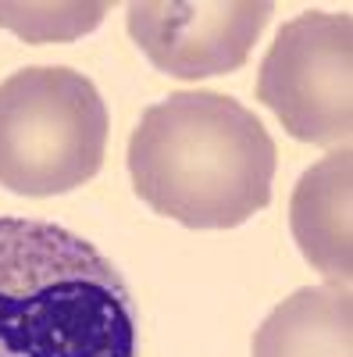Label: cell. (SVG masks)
I'll list each match as a JSON object with an SVG mask.
<instances>
[{
	"label": "cell",
	"instance_id": "1",
	"mask_svg": "<svg viewBox=\"0 0 353 357\" xmlns=\"http://www.w3.org/2000/svg\"><path fill=\"white\" fill-rule=\"evenodd\" d=\"M279 146L264 122L214 89H182L143 111L129 178L154 215L186 229H235L272 204Z\"/></svg>",
	"mask_w": 353,
	"mask_h": 357
},
{
	"label": "cell",
	"instance_id": "2",
	"mask_svg": "<svg viewBox=\"0 0 353 357\" xmlns=\"http://www.w3.org/2000/svg\"><path fill=\"white\" fill-rule=\"evenodd\" d=\"M0 357H139L118 264L43 218H0Z\"/></svg>",
	"mask_w": 353,
	"mask_h": 357
},
{
	"label": "cell",
	"instance_id": "3",
	"mask_svg": "<svg viewBox=\"0 0 353 357\" xmlns=\"http://www.w3.org/2000/svg\"><path fill=\"white\" fill-rule=\"evenodd\" d=\"M111 114L93 79L65 65L22 68L0 82V186L57 197L100 172Z\"/></svg>",
	"mask_w": 353,
	"mask_h": 357
},
{
	"label": "cell",
	"instance_id": "4",
	"mask_svg": "<svg viewBox=\"0 0 353 357\" xmlns=\"http://www.w3.org/2000/svg\"><path fill=\"white\" fill-rule=\"evenodd\" d=\"M257 100L285 132L314 146H350L353 18L304 11L279 29L257 72Z\"/></svg>",
	"mask_w": 353,
	"mask_h": 357
},
{
	"label": "cell",
	"instance_id": "5",
	"mask_svg": "<svg viewBox=\"0 0 353 357\" xmlns=\"http://www.w3.org/2000/svg\"><path fill=\"white\" fill-rule=\"evenodd\" d=\"M272 15L264 0H132L125 25L157 72L196 82L240 72Z\"/></svg>",
	"mask_w": 353,
	"mask_h": 357
},
{
	"label": "cell",
	"instance_id": "6",
	"mask_svg": "<svg viewBox=\"0 0 353 357\" xmlns=\"http://www.w3.org/2000/svg\"><path fill=\"white\" fill-rule=\"evenodd\" d=\"M350 165L353 151L339 146L311 165L289 200V229L300 254L336 286H350Z\"/></svg>",
	"mask_w": 353,
	"mask_h": 357
},
{
	"label": "cell",
	"instance_id": "7",
	"mask_svg": "<svg viewBox=\"0 0 353 357\" xmlns=\"http://www.w3.org/2000/svg\"><path fill=\"white\" fill-rule=\"evenodd\" d=\"M253 357H353L350 286H304L260 321Z\"/></svg>",
	"mask_w": 353,
	"mask_h": 357
},
{
	"label": "cell",
	"instance_id": "8",
	"mask_svg": "<svg viewBox=\"0 0 353 357\" xmlns=\"http://www.w3.org/2000/svg\"><path fill=\"white\" fill-rule=\"evenodd\" d=\"M111 4H0V25L15 29L29 43L75 40L100 25Z\"/></svg>",
	"mask_w": 353,
	"mask_h": 357
}]
</instances>
